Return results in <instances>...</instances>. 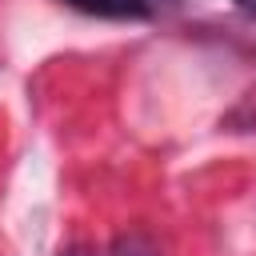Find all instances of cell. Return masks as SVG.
I'll list each match as a JSON object with an SVG mask.
<instances>
[{"instance_id":"cell-4","label":"cell","mask_w":256,"mask_h":256,"mask_svg":"<svg viewBox=\"0 0 256 256\" xmlns=\"http://www.w3.org/2000/svg\"><path fill=\"white\" fill-rule=\"evenodd\" d=\"M232 4H236L244 16H256V0H232Z\"/></svg>"},{"instance_id":"cell-3","label":"cell","mask_w":256,"mask_h":256,"mask_svg":"<svg viewBox=\"0 0 256 256\" xmlns=\"http://www.w3.org/2000/svg\"><path fill=\"white\" fill-rule=\"evenodd\" d=\"M60 256H96V252H92L88 244H72V248H64Z\"/></svg>"},{"instance_id":"cell-1","label":"cell","mask_w":256,"mask_h":256,"mask_svg":"<svg viewBox=\"0 0 256 256\" xmlns=\"http://www.w3.org/2000/svg\"><path fill=\"white\" fill-rule=\"evenodd\" d=\"M72 8L80 12H92V16H120V20H136V16H152L160 8H168L172 0H68Z\"/></svg>"},{"instance_id":"cell-2","label":"cell","mask_w":256,"mask_h":256,"mask_svg":"<svg viewBox=\"0 0 256 256\" xmlns=\"http://www.w3.org/2000/svg\"><path fill=\"white\" fill-rule=\"evenodd\" d=\"M108 256H156V244H152L144 232H128V236H120V240L108 248Z\"/></svg>"}]
</instances>
